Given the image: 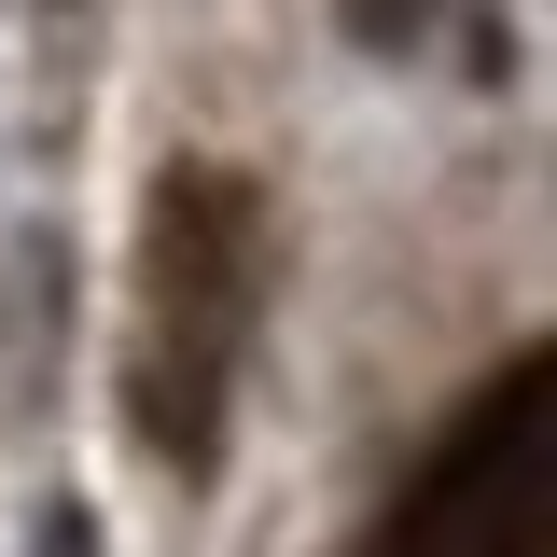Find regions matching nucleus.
Here are the masks:
<instances>
[{
    "label": "nucleus",
    "instance_id": "nucleus-1",
    "mask_svg": "<svg viewBox=\"0 0 557 557\" xmlns=\"http://www.w3.org/2000/svg\"><path fill=\"white\" fill-rule=\"evenodd\" d=\"M251 278H265V209L223 153H168L126 237V446L153 474L196 487L237 418V362H251Z\"/></svg>",
    "mask_w": 557,
    "mask_h": 557
},
{
    "label": "nucleus",
    "instance_id": "nucleus-2",
    "mask_svg": "<svg viewBox=\"0 0 557 557\" xmlns=\"http://www.w3.org/2000/svg\"><path fill=\"white\" fill-rule=\"evenodd\" d=\"M432 14H446V0H335V28L362 42V57H405V42H432Z\"/></svg>",
    "mask_w": 557,
    "mask_h": 557
},
{
    "label": "nucleus",
    "instance_id": "nucleus-3",
    "mask_svg": "<svg viewBox=\"0 0 557 557\" xmlns=\"http://www.w3.org/2000/svg\"><path fill=\"white\" fill-rule=\"evenodd\" d=\"M42 557H98V530L84 516H42Z\"/></svg>",
    "mask_w": 557,
    "mask_h": 557
},
{
    "label": "nucleus",
    "instance_id": "nucleus-4",
    "mask_svg": "<svg viewBox=\"0 0 557 557\" xmlns=\"http://www.w3.org/2000/svg\"><path fill=\"white\" fill-rule=\"evenodd\" d=\"M544 362H557V348H544Z\"/></svg>",
    "mask_w": 557,
    "mask_h": 557
}]
</instances>
